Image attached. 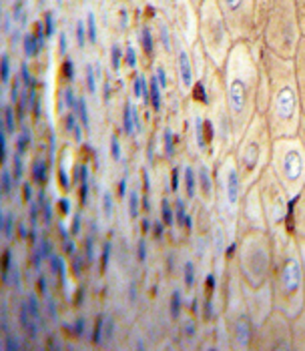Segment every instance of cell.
I'll use <instances>...</instances> for the list:
<instances>
[{"label":"cell","mask_w":305,"mask_h":351,"mask_svg":"<svg viewBox=\"0 0 305 351\" xmlns=\"http://www.w3.org/2000/svg\"><path fill=\"white\" fill-rule=\"evenodd\" d=\"M195 4H197V6H201V2H203V0H193Z\"/></svg>","instance_id":"obj_28"},{"label":"cell","mask_w":305,"mask_h":351,"mask_svg":"<svg viewBox=\"0 0 305 351\" xmlns=\"http://www.w3.org/2000/svg\"><path fill=\"white\" fill-rule=\"evenodd\" d=\"M271 147H273V136L269 131V125H267L265 117L261 112H257L251 119L245 133L235 143V147L231 151L245 189L255 185L257 179L261 177V173L269 167Z\"/></svg>","instance_id":"obj_5"},{"label":"cell","mask_w":305,"mask_h":351,"mask_svg":"<svg viewBox=\"0 0 305 351\" xmlns=\"http://www.w3.org/2000/svg\"><path fill=\"white\" fill-rule=\"evenodd\" d=\"M171 66L175 73L177 90L181 93L183 99H187L195 90L199 77H197V66H195L193 60V45H189L177 30H175V40H173Z\"/></svg>","instance_id":"obj_13"},{"label":"cell","mask_w":305,"mask_h":351,"mask_svg":"<svg viewBox=\"0 0 305 351\" xmlns=\"http://www.w3.org/2000/svg\"><path fill=\"white\" fill-rule=\"evenodd\" d=\"M259 54L269 77V101L263 117L269 125L271 136L273 138L295 136L304 110H302L293 58H281L276 53H271L261 38H259Z\"/></svg>","instance_id":"obj_2"},{"label":"cell","mask_w":305,"mask_h":351,"mask_svg":"<svg viewBox=\"0 0 305 351\" xmlns=\"http://www.w3.org/2000/svg\"><path fill=\"white\" fill-rule=\"evenodd\" d=\"M289 229L295 233V237H304L305 239V187L300 191V195L291 201Z\"/></svg>","instance_id":"obj_19"},{"label":"cell","mask_w":305,"mask_h":351,"mask_svg":"<svg viewBox=\"0 0 305 351\" xmlns=\"http://www.w3.org/2000/svg\"><path fill=\"white\" fill-rule=\"evenodd\" d=\"M169 21L175 30L189 43H197V27H199V6L193 0H173V10Z\"/></svg>","instance_id":"obj_16"},{"label":"cell","mask_w":305,"mask_h":351,"mask_svg":"<svg viewBox=\"0 0 305 351\" xmlns=\"http://www.w3.org/2000/svg\"><path fill=\"white\" fill-rule=\"evenodd\" d=\"M197 175V205L213 211L215 209V162L209 159H193Z\"/></svg>","instance_id":"obj_18"},{"label":"cell","mask_w":305,"mask_h":351,"mask_svg":"<svg viewBox=\"0 0 305 351\" xmlns=\"http://www.w3.org/2000/svg\"><path fill=\"white\" fill-rule=\"evenodd\" d=\"M243 295H245V303H247V311L253 325L257 327L263 324L271 313H273V293H271V285L269 281L259 285V287H249L243 283Z\"/></svg>","instance_id":"obj_17"},{"label":"cell","mask_w":305,"mask_h":351,"mask_svg":"<svg viewBox=\"0 0 305 351\" xmlns=\"http://www.w3.org/2000/svg\"><path fill=\"white\" fill-rule=\"evenodd\" d=\"M271 235L269 231H243L237 235L233 247V261L241 273V279L249 287H259L269 281L271 275Z\"/></svg>","instance_id":"obj_6"},{"label":"cell","mask_w":305,"mask_h":351,"mask_svg":"<svg viewBox=\"0 0 305 351\" xmlns=\"http://www.w3.org/2000/svg\"><path fill=\"white\" fill-rule=\"evenodd\" d=\"M155 8H157L159 12H163L167 19H169V16H171V10H173V0H157Z\"/></svg>","instance_id":"obj_23"},{"label":"cell","mask_w":305,"mask_h":351,"mask_svg":"<svg viewBox=\"0 0 305 351\" xmlns=\"http://www.w3.org/2000/svg\"><path fill=\"white\" fill-rule=\"evenodd\" d=\"M297 138H300V143L305 147V114L302 117V121H300V129H297Z\"/></svg>","instance_id":"obj_25"},{"label":"cell","mask_w":305,"mask_h":351,"mask_svg":"<svg viewBox=\"0 0 305 351\" xmlns=\"http://www.w3.org/2000/svg\"><path fill=\"white\" fill-rule=\"evenodd\" d=\"M255 185L259 189L261 205H263L265 219H267V227L273 229L279 225H289V213H291V201L293 199L289 197L285 187L279 183L276 173L267 167Z\"/></svg>","instance_id":"obj_11"},{"label":"cell","mask_w":305,"mask_h":351,"mask_svg":"<svg viewBox=\"0 0 305 351\" xmlns=\"http://www.w3.org/2000/svg\"><path fill=\"white\" fill-rule=\"evenodd\" d=\"M225 105L229 112L233 147L257 114L259 90V38L237 40L221 69Z\"/></svg>","instance_id":"obj_1"},{"label":"cell","mask_w":305,"mask_h":351,"mask_svg":"<svg viewBox=\"0 0 305 351\" xmlns=\"http://www.w3.org/2000/svg\"><path fill=\"white\" fill-rule=\"evenodd\" d=\"M269 169L276 173L289 197L295 199L305 187V147L297 136L273 138Z\"/></svg>","instance_id":"obj_10"},{"label":"cell","mask_w":305,"mask_h":351,"mask_svg":"<svg viewBox=\"0 0 305 351\" xmlns=\"http://www.w3.org/2000/svg\"><path fill=\"white\" fill-rule=\"evenodd\" d=\"M297 6V16H300V27H302V34L305 38V0H295Z\"/></svg>","instance_id":"obj_24"},{"label":"cell","mask_w":305,"mask_h":351,"mask_svg":"<svg viewBox=\"0 0 305 351\" xmlns=\"http://www.w3.org/2000/svg\"><path fill=\"white\" fill-rule=\"evenodd\" d=\"M271 235V275L269 285L273 293V307L293 319L302 313L305 303V277L297 237L289 225H279L269 229Z\"/></svg>","instance_id":"obj_3"},{"label":"cell","mask_w":305,"mask_h":351,"mask_svg":"<svg viewBox=\"0 0 305 351\" xmlns=\"http://www.w3.org/2000/svg\"><path fill=\"white\" fill-rule=\"evenodd\" d=\"M291 346L293 351H305V311L291 319Z\"/></svg>","instance_id":"obj_22"},{"label":"cell","mask_w":305,"mask_h":351,"mask_svg":"<svg viewBox=\"0 0 305 351\" xmlns=\"http://www.w3.org/2000/svg\"><path fill=\"white\" fill-rule=\"evenodd\" d=\"M219 317L227 329L231 350H249L255 325L251 322L249 311H247V303H245V295H243V279L233 261V255H231V259L227 263V271H225L223 307Z\"/></svg>","instance_id":"obj_4"},{"label":"cell","mask_w":305,"mask_h":351,"mask_svg":"<svg viewBox=\"0 0 305 351\" xmlns=\"http://www.w3.org/2000/svg\"><path fill=\"white\" fill-rule=\"evenodd\" d=\"M251 229L269 231L257 185H251L249 189L245 191V195H243L241 213H239V225H237V235L243 233V231H251Z\"/></svg>","instance_id":"obj_15"},{"label":"cell","mask_w":305,"mask_h":351,"mask_svg":"<svg viewBox=\"0 0 305 351\" xmlns=\"http://www.w3.org/2000/svg\"><path fill=\"white\" fill-rule=\"evenodd\" d=\"M253 16H255V36L259 38L261 32H263V27L267 23V16L273 8V0H253Z\"/></svg>","instance_id":"obj_21"},{"label":"cell","mask_w":305,"mask_h":351,"mask_svg":"<svg viewBox=\"0 0 305 351\" xmlns=\"http://www.w3.org/2000/svg\"><path fill=\"white\" fill-rule=\"evenodd\" d=\"M227 27L237 40H255V16L253 0H217Z\"/></svg>","instance_id":"obj_14"},{"label":"cell","mask_w":305,"mask_h":351,"mask_svg":"<svg viewBox=\"0 0 305 351\" xmlns=\"http://www.w3.org/2000/svg\"><path fill=\"white\" fill-rule=\"evenodd\" d=\"M249 350L253 351H291V319L273 309V313L253 329Z\"/></svg>","instance_id":"obj_12"},{"label":"cell","mask_w":305,"mask_h":351,"mask_svg":"<svg viewBox=\"0 0 305 351\" xmlns=\"http://www.w3.org/2000/svg\"><path fill=\"white\" fill-rule=\"evenodd\" d=\"M297 247H300V255H302V265H304V277H305V239L297 237Z\"/></svg>","instance_id":"obj_26"},{"label":"cell","mask_w":305,"mask_h":351,"mask_svg":"<svg viewBox=\"0 0 305 351\" xmlns=\"http://www.w3.org/2000/svg\"><path fill=\"white\" fill-rule=\"evenodd\" d=\"M239 169L233 153H227L215 162V215L227 229L229 237L237 239V225L241 213V201L245 195Z\"/></svg>","instance_id":"obj_7"},{"label":"cell","mask_w":305,"mask_h":351,"mask_svg":"<svg viewBox=\"0 0 305 351\" xmlns=\"http://www.w3.org/2000/svg\"><path fill=\"white\" fill-rule=\"evenodd\" d=\"M197 40L207 53L209 60L223 69L225 60L231 53L235 38L227 27L217 0H203L199 6V27H197Z\"/></svg>","instance_id":"obj_9"},{"label":"cell","mask_w":305,"mask_h":351,"mask_svg":"<svg viewBox=\"0 0 305 351\" xmlns=\"http://www.w3.org/2000/svg\"><path fill=\"white\" fill-rule=\"evenodd\" d=\"M293 66H295V79H297L300 99H302V110L305 114V38L300 43L297 53L293 56Z\"/></svg>","instance_id":"obj_20"},{"label":"cell","mask_w":305,"mask_h":351,"mask_svg":"<svg viewBox=\"0 0 305 351\" xmlns=\"http://www.w3.org/2000/svg\"><path fill=\"white\" fill-rule=\"evenodd\" d=\"M263 45L281 58H293L304 40L295 0H273V8L259 36Z\"/></svg>","instance_id":"obj_8"},{"label":"cell","mask_w":305,"mask_h":351,"mask_svg":"<svg viewBox=\"0 0 305 351\" xmlns=\"http://www.w3.org/2000/svg\"><path fill=\"white\" fill-rule=\"evenodd\" d=\"M145 2H147L149 6H153V8H155V4H157V0H145Z\"/></svg>","instance_id":"obj_27"}]
</instances>
